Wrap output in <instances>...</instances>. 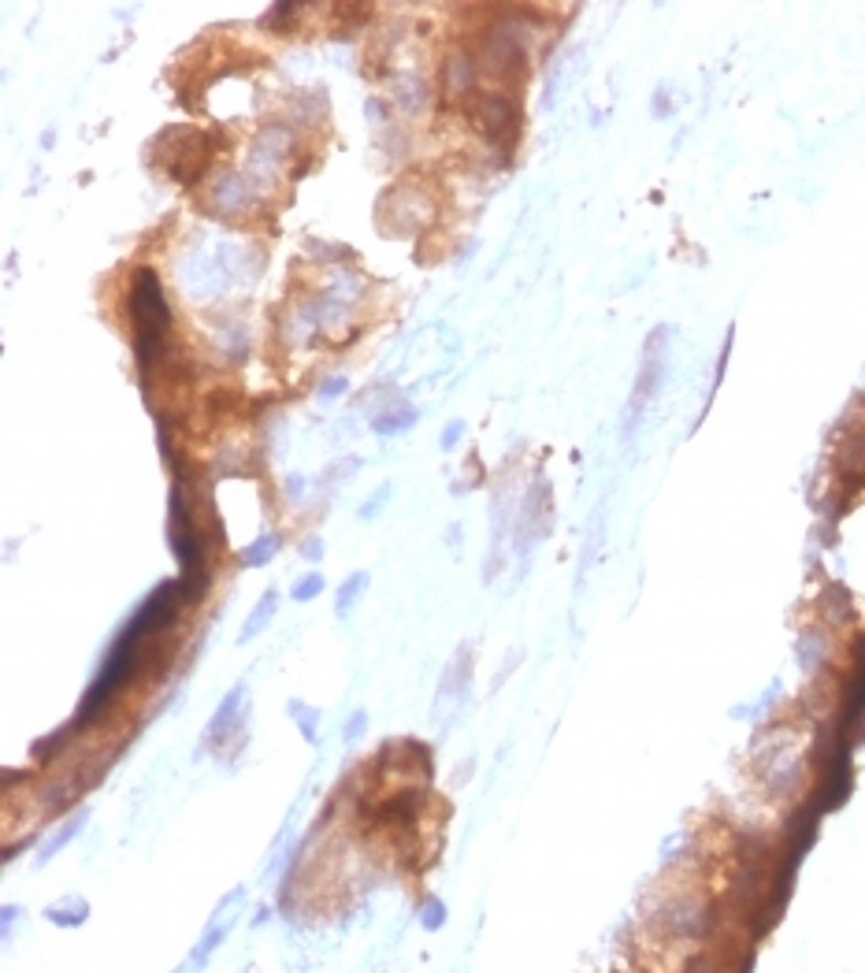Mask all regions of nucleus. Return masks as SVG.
Wrapping results in <instances>:
<instances>
[{
	"label": "nucleus",
	"mask_w": 865,
	"mask_h": 973,
	"mask_svg": "<svg viewBox=\"0 0 865 973\" xmlns=\"http://www.w3.org/2000/svg\"><path fill=\"white\" fill-rule=\"evenodd\" d=\"M468 119L509 160V153L516 149V138H521V108L502 94H472L468 97Z\"/></svg>",
	"instance_id": "obj_2"
},
{
	"label": "nucleus",
	"mask_w": 865,
	"mask_h": 973,
	"mask_svg": "<svg viewBox=\"0 0 865 973\" xmlns=\"http://www.w3.org/2000/svg\"><path fill=\"white\" fill-rule=\"evenodd\" d=\"M364 728H369V714H364V709H353L350 714V721H345V744H357V739L364 736Z\"/></svg>",
	"instance_id": "obj_19"
},
{
	"label": "nucleus",
	"mask_w": 865,
	"mask_h": 973,
	"mask_svg": "<svg viewBox=\"0 0 865 973\" xmlns=\"http://www.w3.org/2000/svg\"><path fill=\"white\" fill-rule=\"evenodd\" d=\"M301 557H305V562H320V557H323V539H320V535H309V539L301 543Z\"/></svg>",
	"instance_id": "obj_21"
},
{
	"label": "nucleus",
	"mask_w": 865,
	"mask_h": 973,
	"mask_svg": "<svg viewBox=\"0 0 865 973\" xmlns=\"http://www.w3.org/2000/svg\"><path fill=\"white\" fill-rule=\"evenodd\" d=\"M15 918H19V907H12V904H8V907H4V937H12V926H15Z\"/></svg>",
	"instance_id": "obj_25"
},
{
	"label": "nucleus",
	"mask_w": 865,
	"mask_h": 973,
	"mask_svg": "<svg viewBox=\"0 0 865 973\" xmlns=\"http://www.w3.org/2000/svg\"><path fill=\"white\" fill-rule=\"evenodd\" d=\"M275 610H279V591H275V587H268V591L260 595V602L253 606L249 621L242 624V635H238V643H249V640H257V632H264V628L271 624Z\"/></svg>",
	"instance_id": "obj_9"
},
{
	"label": "nucleus",
	"mask_w": 865,
	"mask_h": 973,
	"mask_svg": "<svg viewBox=\"0 0 865 973\" xmlns=\"http://www.w3.org/2000/svg\"><path fill=\"white\" fill-rule=\"evenodd\" d=\"M416 420H420V413H416L413 405H394V409L375 413L372 431L375 435H402V431H409Z\"/></svg>",
	"instance_id": "obj_10"
},
{
	"label": "nucleus",
	"mask_w": 865,
	"mask_h": 973,
	"mask_svg": "<svg viewBox=\"0 0 865 973\" xmlns=\"http://www.w3.org/2000/svg\"><path fill=\"white\" fill-rule=\"evenodd\" d=\"M86 821H89V806L75 810V814H71V817L64 821V825L56 828V833H49V840H45V844L38 847V858H34V863H38V866H45L49 858H56L60 851H64V847L71 844V840H75L78 833H83V828H86Z\"/></svg>",
	"instance_id": "obj_7"
},
{
	"label": "nucleus",
	"mask_w": 865,
	"mask_h": 973,
	"mask_svg": "<svg viewBox=\"0 0 865 973\" xmlns=\"http://www.w3.org/2000/svg\"><path fill=\"white\" fill-rule=\"evenodd\" d=\"M130 323H135V357H138V376L146 394L152 391L157 368L164 364L168 353V334H171V306L168 293L160 287L157 271L138 268L130 279V298H127Z\"/></svg>",
	"instance_id": "obj_1"
},
{
	"label": "nucleus",
	"mask_w": 865,
	"mask_h": 973,
	"mask_svg": "<svg viewBox=\"0 0 865 973\" xmlns=\"http://www.w3.org/2000/svg\"><path fill=\"white\" fill-rule=\"evenodd\" d=\"M209 197H212V205L216 209H223V212H238L242 205H246V179L238 175V171H220V179L212 182V190H209Z\"/></svg>",
	"instance_id": "obj_8"
},
{
	"label": "nucleus",
	"mask_w": 865,
	"mask_h": 973,
	"mask_svg": "<svg viewBox=\"0 0 865 973\" xmlns=\"http://www.w3.org/2000/svg\"><path fill=\"white\" fill-rule=\"evenodd\" d=\"M275 554H279V535H275V532H260L257 539H253L246 550L238 554V562L246 565V569H260V565H268Z\"/></svg>",
	"instance_id": "obj_13"
},
{
	"label": "nucleus",
	"mask_w": 865,
	"mask_h": 973,
	"mask_svg": "<svg viewBox=\"0 0 865 973\" xmlns=\"http://www.w3.org/2000/svg\"><path fill=\"white\" fill-rule=\"evenodd\" d=\"M420 926L427 929V932H435V929H442L446 926V904L442 899H424V907H420Z\"/></svg>",
	"instance_id": "obj_18"
},
{
	"label": "nucleus",
	"mask_w": 865,
	"mask_h": 973,
	"mask_svg": "<svg viewBox=\"0 0 865 973\" xmlns=\"http://www.w3.org/2000/svg\"><path fill=\"white\" fill-rule=\"evenodd\" d=\"M461 435H464V420H453L442 435V450H453V446L461 442Z\"/></svg>",
	"instance_id": "obj_23"
},
{
	"label": "nucleus",
	"mask_w": 865,
	"mask_h": 973,
	"mask_svg": "<svg viewBox=\"0 0 865 973\" xmlns=\"http://www.w3.org/2000/svg\"><path fill=\"white\" fill-rule=\"evenodd\" d=\"M829 654H832V640L821 632V628H807V632L799 635V646H795V657H799V669L802 673H821L824 665H829Z\"/></svg>",
	"instance_id": "obj_6"
},
{
	"label": "nucleus",
	"mask_w": 865,
	"mask_h": 973,
	"mask_svg": "<svg viewBox=\"0 0 865 973\" xmlns=\"http://www.w3.org/2000/svg\"><path fill=\"white\" fill-rule=\"evenodd\" d=\"M323 587H328V584H323V573H309V576H301V580L290 587V598H293V602H312Z\"/></svg>",
	"instance_id": "obj_17"
},
{
	"label": "nucleus",
	"mask_w": 865,
	"mask_h": 973,
	"mask_svg": "<svg viewBox=\"0 0 865 973\" xmlns=\"http://www.w3.org/2000/svg\"><path fill=\"white\" fill-rule=\"evenodd\" d=\"M364 587H369V573H364V569H361V573H353L350 580L342 584L339 598H334V613H339L342 621H345V617H350L353 610H357V602H361Z\"/></svg>",
	"instance_id": "obj_14"
},
{
	"label": "nucleus",
	"mask_w": 865,
	"mask_h": 973,
	"mask_svg": "<svg viewBox=\"0 0 865 973\" xmlns=\"http://www.w3.org/2000/svg\"><path fill=\"white\" fill-rule=\"evenodd\" d=\"M345 391H350V379H345V376H328V379H323V387H320V398L331 402V398H339V394H345Z\"/></svg>",
	"instance_id": "obj_20"
},
{
	"label": "nucleus",
	"mask_w": 865,
	"mask_h": 973,
	"mask_svg": "<svg viewBox=\"0 0 865 973\" xmlns=\"http://www.w3.org/2000/svg\"><path fill=\"white\" fill-rule=\"evenodd\" d=\"M86 918H89V904L83 896H67V899H60V904L49 907V921L60 929H78V926H86Z\"/></svg>",
	"instance_id": "obj_11"
},
{
	"label": "nucleus",
	"mask_w": 865,
	"mask_h": 973,
	"mask_svg": "<svg viewBox=\"0 0 865 973\" xmlns=\"http://www.w3.org/2000/svg\"><path fill=\"white\" fill-rule=\"evenodd\" d=\"M287 491H290V499H293V502L301 499V491H305V480H301V475H290V480H287Z\"/></svg>",
	"instance_id": "obj_24"
},
{
	"label": "nucleus",
	"mask_w": 865,
	"mask_h": 973,
	"mask_svg": "<svg viewBox=\"0 0 865 973\" xmlns=\"http://www.w3.org/2000/svg\"><path fill=\"white\" fill-rule=\"evenodd\" d=\"M665 339L669 331L658 328L654 334L647 339V350H643V368H639V383H636V394H632V409H628V428L643 417V405L658 394V383H661V368H665Z\"/></svg>",
	"instance_id": "obj_3"
},
{
	"label": "nucleus",
	"mask_w": 865,
	"mask_h": 973,
	"mask_svg": "<svg viewBox=\"0 0 865 973\" xmlns=\"http://www.w3.org/2000/svg\"><path fill=\"white\" fill-rule=\"evenodd\" d=\"M821 606H824V621L829 624H847L854 617V602H851L847 587H840V584H832L829 591H824Z\"/></svg>",
	"instance_id": "obj_12"
},
{
	"label": "nucleus",
	"mask_w": 865,
	"mask_h": 973,
	"mask_svg": "<svg viewBox=\"0 0 865 973\" xmlns=\"http://www.w3.org/2000/svg\"><path fill=\"white\" fill-rule=\"evenodd\" d=\"M238 904H242V888H234L231 896L216 907V915H212L209 929H205V937H201V940H197V948H193V962H209V959H212V951H216V948L223 944V940L231 937L234 918H227V907H238Z\"/></svg>",
	"instance_id": "obj_5"
},
{
	"label": "nucleus",
	"mask_w": 865,
	"mask_h": 973,
	"mask_svg": "<svg viewBox=\"0 0 865 973\" xmlns=\"http://www.w3.org/2000/svg\"><path fill=\"white\" fill-rule=\"evenodd\" d=\"M287 709H290V717H293V721H298L301 736H305V744H312V747H317V744H320V739H317V728H320V709H312L309 703H301V698H290V703H287Z\"/></svg>",
	"instance_id": "obj_16"
},
{
	"label": "nucleus",
	"mask_w": 865,
	"mask_h": 973,
	"mask_svg": "<svg viewBox=\"0 0 865 973\" xmlns=\"http://www.w3.org/2000/svg\"><path fill=\"white\" fill-rule=\"evenodd\" d=\"M546 516H549V487L538 480L524 499V513H521V535H516V550L527 554L532 543L543 535L546 528Z\"/></svg>",
	"instance_id": "obj_4"
},
{
	"label": "nucleus",
	"mask_w": 865,
	"mask_h": 973,
	"mask_svg": "<svg viewBox=\"0 0 865 973\" xmlns=\"http://www.w3.org/2000/svg\"><path fill=\"white\" fill-rule=\"evenodd\" d=\"M446 89L450 94H468L472 89V60L464 53H453L446 60Z\"/></svg>",
	"instance_id": "obj_15"
},
{
	"label": "nucleus",
	"mask_w": 865,
	"mask_h": 973,
	"mask_svg": "<svg viewBox=\"0 0 865 973\" xmlns=\"http://www.w3.org/2000/svg\"><path fill=\"white\" fill-rule=\"evenodd\" d=\"M386 499H391V487H383L380 494H372V499H369V505H364V510H361V516H364V521H372V516H375V510H383V502H386Z\"/></svg>",
	"instance_id": "obj_22"
}]
</instances>
